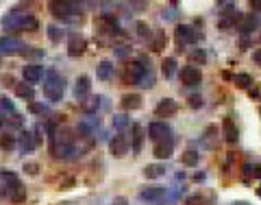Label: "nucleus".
I'll return each mask as SVG.
<instances>
[{
    "label": "nucleus",
    "mask_w": 261,
    "mask_h": 205,
    "mask_svg": "<svg viewBox=\"0 0 261 205\" xmlns=\"http://www.w3.org/2000/svg\"><path fill=\"white\" fill-rule=\"evenodd\" d=\"M89 90H91L89 77H87V74H81V77L76 79V85H74V96H76V98H85V96L89 94Z\"/></svg>",
    "instance_id": "aec40b11"
},
{
    "label": "nucleus",
    "mask_w": 261,
    "mask_h": 205,
    "mask_svg": "<svg viewBox=\"0 0 261 205\" xmlns=\"http://www.w3.org/2000/svg\"><path fill=\"white\" fill-rule=\"evenodd\" d=\"M257 196H261V188H259V190H257Z\"/></svg>",
    "instance_id": "49530a36"
},
{
    "label": "nucleus",
    "mask_w": 261,
    "mask_h": 205,
    "mask_svg": "<svg viewBox=\"0 0 261 205\" xmlns=\"http://www.w3.org/2000/svg\"><path fill=\"white\" fill-rule=\"evenodd\" d=\"M116 205H126V201L124 199H116Z\"/></svg>",
    "instance_id": "37998d69"
},
{
    "label": "nucleus",
    "mask_w": 261,
    "mask_h": 205,
    "mask_svg": "<svg viewBox=\"0 0 261 205\" xmlns=\"http://www.w3.org/2000/svg\"><path fill=\"white\" fill-rule=\"evenodd\" d=\"M144 174H146V179H159L165 174V166L161 164H148L146 168H144Z\"/></svg>",
    "instance_id": "b1692460"
},
{
    "label": "nucleus",
    "mask_w": 261,
    "mask_h": 205,
    "mask_svg": "<svg viewBox=\"0 0 261 205\" xmlns=\"http://www.w3.org/2000/svg\"><path fill=\"white\" fill-rule=\"evenodd\" d=\"M137 29H139V35H142V37H146V35H150V29H148V26L144 24V22H137Z\"/></svg>",
    "instance_id": "58836bf2"
},
{
    "label": "nucleus",
    "mask_w": 261,
    "mask_h": 205,
    "mask_svg": "<svg viewBox=\"0 0 261 205\" xmlns=\"http://www.w3.org/2000/svg\"><path fill=\"white\" fill-rule=\"evenodd\" d=\"M165 44H168V37H165V33H157L155 39H152V50H163Z\"/></svg>",
    "instance_id": "473e14b6"
},
{
    "label": "nucleus",
    "mask_w": 261,
    "mask_h": 205,
    "mask_svg": "<svg viewBox=\"0 0 261 205\" xmlns=\"http://www.w3.org/2000/svg\"><path fill=\"white\" fill-rule=\"evenodd\" d=\"M0 52H2V55H17V52L24 55L26 46L15 37H0Z\"/></svg>",
    "instance_id": "1a4fd4ad"
},
{
    "label": "nucleus",
    "mask_w": 261,
    "mask_h": 205,
    "mask_svg": "<svg viewBox=\"0 0 261 205\" xmlns=\"http://www.w3.org/2000/svg\"><path fill=\"white\" fill-rule=\"evenodd\" d=\"M174 70H176V59L174 57H165L163 61H161V72H163L165 79L174 77Z\"/></svg>",
    "instance_id": "393cba45"
},
{
    "label": "nucleus",
    "mask_w": 261,
    "mask_h": 205,
    "mask_svg": "<svg viewBox=\"0 0 261 205\" xmlns=\"http://www.w3.org/2000/svg\"><path fill=\"white\" fill-rule=\"evenodd\" d=\"M200 146L207 148V151H213L218 146V126L216 125H207L203 131V138H200Z\"/></svg>",
    "instance_id": "ddd939ff"
},
{
    "label": "nucleus",
    "mask_w": 261,
    "mask_h": 205,
    "mask_svg": "<svg viewBox=\"0 0 261 205\" xmlns=\"http://www.w3.org/2000/svg\"><path fill=\"white\" fill-rule=\"evenodd\" d=\"M233 205H248V203H246V201H235Z\"/></svg>",
    "instance_id": "a18cd8bd"
},
{
    "label": "nucleus",
    "mask_w": 261,
    "mask_h": 205,
    "mask_svg": "<svg viewBox=\"0 0 261 205\" xmlns=\"http://www.w3.org/2000/svg\"><path fill=\"white\" fill-rule=\"evenodd\" d=\"M130 133H133L130 135V138H133V153L137 155V153L142 151V144H144V126L135 122V125L130 126Z\"/></svg>",
    "instance_id": "412c9836"
},
{
    "label": "nucleus",
    "mask_w": 261,
    "mask_h": 205,
    "mask_svg": "<svg viewBox=\"0 0 261 205\" xmlns=\"http://www.w3.org/2000/svg\"><path fill=\"white\" fill-rule=\"evenodd\" d=\"M22 77H24V81L30 83V85H33V83H39L44 77V68L39 63H29L22 70Z\"/></svg>",
    "instance_id": "dca6fc26"
},
{
    "label": "nucleus",
    "mask_w": 261,
    "mask_h": 205,
    "mask_svg": "<svg viewBox=\"0 0 261 205\" xmlns=\"http://www.w3.org/2000/svg\"><path fill=\"white\" fill-rule=\"evenodd\" d=\"M257 24H259V17L257 16H246V17H242V33H250V31H255L257 29Z\"/></svg>",
    "instance_id": "c85d7f7f"
},
{
    "label": "nucleus",
    "mask_w": 261,
    "mask_h": 205,
    "mask_svg": "<svg viewBox=\"0 0 261 205\" xmlns=\"http://www.w3.org/2000/svg\"><path fill=\"white\" fill-rule=\"evenodd\" d=\"M252 61H255V63H259V65H261V48H257V50L252 52Z\"/></svg>",
    "instance_id": "79ce46f5"
},
{
    "label": "nucleus",
    "mask_w": 261,
    "mask_h": 205,
    "mask_svg": "<svg viewBox=\"0 0 261 205\" xmlns=\"http://www.w3.org/2000/svg\"><path fill=\"white\" fill-rule=\"evenodd\" d=\"M198 157H200V153H196V151H185L183 153V157H181V161L185 166H196L198 164Z\"/></svg>",
    "instance_id": "7c9ffc66"
},
{
    "label": "nucleus",
    "mask_w": 261,
    "mask_h": 205,
    "mask_svg": "<svg viewBox=\"0 0 261 205\" xmlns=\"http://www.w3.org/2000/svg\"><path fill=\"white\" fill-rule=\"evenodd\" d=\"M48 9L52 16L61 17V20H74V13H76V4L72 0H50Z\"/></svg>",
    "instance_id": "39448f33"
},
{
    "label": "nucleus",
    "mask_w": 261,
    "mask_h": 205,
    "mask_svg": "<svg viewBox=\"0 0 261 205\" xmlns=\"http://www.w3.org/2000/svg\"><path fill=\"white\" fill-rule=\"evenodd\" d=\"M239 20H242V13H239L237 9H229V11H224L222 17L218 20V26H220V29H231V26H235Z\"/></svg>",
    "instance_id": "f3484780"
},
{
    "label": "nucleus",
    "mask_w": 261,
    "mask_h": 205,
    "mask_svg": "<svg viewBox=\"0 0 261 205\" xmlns=\"http://www.w3.org/2000/svg\"><path fill=\"white\" fill-rule=\"evenodd\" d=\"M109 151H111L113 157H124L129 153V140H126V135L122 133L113 135V140L109 142Z\"/></svg>",
    "instance_id": "9d476101"
},
{
    "label": "nucleus",
    "mask_w": 261,
    "mask_h": 205,
    "mask_svg": "<svg viewBox=\"0 0 261 205\" xmlns=\"http://www.w3.org/2000/svg\"><path fill=\"white\" fill-rule=\"evenodd\" d=\"M48 37H50L52 42H59V39L63 37V31H59L57 26H48Z\"/></svg>",
    "instance_id": "f704fd0d"
},
{
    "label": "nucleus",
    "mask_w": 261,
    "mask_h": 205,
    "mask_svg": "<svg viewBox=\"0 0 261 205\" xmlns=\"http://www.w3.org/2000/svg\"><path fill=\"white\" fill-rule=\"evenodd\" d=\"M204 59H207L204 50H194V52H191V61H200V63H203Z\"/></svg>",
    "instance_id": "4c0bfd02"
},
{
    "label": "nucleus",
    "mask_w": 261,
    "mask_h": 205,
    "mask_svg": "<svg viewBox=\"0 0 261 205\" xmlns=\"http://www.w3.org/2000/svg\"><path fill=\"white\" fill-rule=\"evenodd\" d=\"M20 148L24 153H30V151H35V148L39 146V138L35 133H30V131H24V133L20 135Z\"/></svg>",
    "instance_id": "6ab92c4d"
},
{
    "label": "nucleus",
    "mask_w": 261,
    "mask_h": 205,
    "mask_svg": "<svg viewBox=\"0 0 261 205\" xmlns=\"http://www.w3.org/2000/svg\"><path fill=\"white\" fill-rule=\"evenodd\" d=\"M85 48H87V42H85V37H83V35L72 33V35L68 37V55H70V57L83 55V52H85Z\"/></svg>",
    "instance_id": "9b49d317"
},
{
    "label": "nucleus",
    "mask_w": 261,
    "mask_h": 205,
    "mask_svg": "<svg viewBox=\"0 0 261 205\" xmlns=\"http://www.w3.org/2000/svg\"><path fill=\"white\" fill-rule=\"evenodd\" d=\"M15 94L20 96V98H24V100H33L35 98V92H33V85L30 83H17L15 85Z\"/></svg>",
    "instance_id": "5701e85b"
},
{
    "label": "nucleus",
    "mask_w": 261,
    "mask_h": 205,
    "mask_svg": "<svg viewBox=\"0 0 261 205\" xmlns=\"http://www.w3.org/2000/svg\"><path fill=\"white\" fill-rule=\"evenodd\" d=\"M126 125H129L126 116H113V126H116V129H124Z\"/></svg>",
    "instance_id": "c9c22d12"
},
{
    "label": "nucleus",
    "mask_w": 261,
    "mask_h": 205,
    "mask_svg": "<svg viewBox=\"0 0 261 205\" xmlns=\"http://www.w3.org/2000/svg\"><path fill=\"white\" fill-rule=\"evenodd\" d=\"M185 205H209V201L204 199V196H200V194H194V196H189V199L185 201Z\"/></svg>",
    "instance_id": "72a5a7b5"
},
{
    "label": "nucleus",
    "mask_w": 261,
    "mask_h": 205,
    "mask_svg": "<svg viewBox=\"0 0 261 205\" xmlns=\"http://www.w3.org/2000/svg\"><path fill=\"white\" fill-rule=\"evenodd\" d=\"M189 105H191V107H200V105H203V98H200V96H191Z\"/></svg>",
    "instance_id": "a19ab883"
},
{
    "label": "nucleus",
    "mask_w": 261,
    "mask_h": 205,
    "mask_svg": "<svg viewBox=\"0 0 261 205\" xmlns=\"http://www.w3.org/2000/svg\"><path fill=\"white\" fill-rule=\"evenodd\" d=\"M203 81V72L196 65H185L181 70V83L183 85H198Z\"/></svg>",
    "instance_id": "4468645a"
},
{
    "label": "nucleus",
    "mask_w": 261,
    "mask_h": 205,
    "mask_svg": "<svg viewBox=\"0 0 261 205\" xmlns=\"http://www.w3.org/2000/svg\"><path fill=\"white\" fill-rule=\"evenodd\" d=\"M222 135H224V140H226L229 144H235V142H237L239 131H237V126H235V122L231 120V118H224V120H222Z\"/></svg>",
    "instance_id": "a211bd4d"
},
{
    "label": "nucleus",
    "mask_w": 261,
    "mask_h": 205,
    "mask_svg": "<svg viewBox=\"0 0 261 205\" xmlns=\"http://www.w3.org/2000/svg\"><path fill=\"white\" fill-rule=\"evenodd\" d=\"M120 105H122V109H139L142 107V96L139 94H124L122 96V100H120Z\"/></svg>",
    "instance_id": "4be33fe9"
},
{
    "label": "nucleus",
    "mask_w": 261,
    "mask_h": 205,
    "mask_svg": "<svg viewBox=\"0 0 261 205\" xmlns=\"http://www.w3.org/2000/svg\"><path fill=\"white\" fill-rule=\"evenodd\" d=\"M139 199L148 203H161L165 199V188L163 186H146L139 192Z\"/></svg>",
    "instance_id": "6e6552de"
},
{
    "label": "nucleus",
    "mask_w": 261,
    "mask_h": 205,
    "mask_svg": "<svg viewBox=\"0 0 261 205\" xmlns=\"http://www.w3.org/2000/svg\"><path fill=\"white\" fill-rule=\"evenodd\" d=\"M63 92H65L63 77L59 72H55V70H48L46 77H44V96L48 100H52V103H57V100H61Z\"/></svg>",
    "instance_id": "20e7f679"
},
{
    "label": "nucleus",
    "mask_w": 261,
    "mask_h": 205,
    "mask_svg": "<svg viewBox=\"0 0 261 205\" xmlns=\"http://www.w3.org/2000/svg\"><path fill=\"white\" fill-rule=\"evenodd\" d=\"M248 4H250L252 11H259L261 13V0H248Z\"/></svg>",
    "instance_id": "ea45409f"
},
{
    "label": "nucleus",
    "mask_w": 261,
    "mask_h": 205,
    "mask_svg": "<svg viewBox=\"0 0 261 205\" xmlns=\"http://www.w3.org/2000/svg\"><path fill=\"white\" fill-rule=\"evenodd\" d=\"M174 39H176L178 46L196 44V39H198V31H194V26H189V24H178L176 31H174Z\"/></svg>",
    "instance_id": "423d86ee"
},
{
    "label": "nucleus",
    "mask_w": 261,
    "mask_h": 205,
    "mask_svg": "<svg viewBox=\"0 0 261 205\" xmlns=\"http://www.w3.org/2000/svg\"><path fill=\"white\" fill-rule=\"evenodd\" d=\"M9 201H13V203H22V201H26V188L22 186V183H17V186L9 192Z\"/></svg>",
    "instance_id": "bb28decb"
},
{
    "label": "nucleus",
    "mask_w": 261,
    "mask_h": 205,
    "mask_svg": "<svg viewBox=\"0 0 261 205\" xmlns=\"http://www.w3.org/2000/svg\"><path fill=\"white\" fill-rule=\"evenodd\" d=\"M98 107H100V96H91V98H87L81 103V109L85 113H94Z\"/></svg>",
    "instance_id": "c756f323"
},
{
    "label": "nucleus",
    "mask_w": 261,
    "mask_h": 205,
    "mask_svg": "<svg viewBox=\"0 0 261 205\" xmlns=\"http://www.w3.org/2000/svg\"><path fill=\"white\" fill-rule=\"evenodd\" d=\"M176 111H178V105H176V100H172V98H163L155 107V116L157 118H170V116H174Z\"/></svg>",
    "instance_id": "2eb2a0df"
},
{
    "label": "nucleus",
    "mask_w": 261,
    "mask_h": 205,
    "mask_svg": "<svg viewBox=\"0 0 261 205\" xmlns=\"http://www.w3.org/2000/svg\"><path fill=\"white\" fill-rule=\"evenodd\" d=\"M24 173H26V174H30V177H35V174L39 173V166H37V164H33V161H29V164H24Z\"/></svg>",
    "instance_id": "e433bc0d"
},
{
    "label": "nucleus",
    "mask_w": 261,
    "mask_h": 205,
    "mask_svg": "<svg viewBox=\"0 0 261 205\" xmlns=\"http://www.w3.org/2000/svg\"><path fill=\"white\" fill-rule=\"evenodd\" d=\"M255 174H257V177H261V166H257V168H255Z\"/></svg>",
    "instance_id": "c03bdc74"
},
{
    "label": "nucleus",
    "mask_w": 261,
    "mask_h": 205,
    "mask_svg": "<svg viewBox=\"0 0 261 205\" xmlns=\"http://www.w3.org/2000/svg\"><path fill=\"white\" fill-rule=\"evenodd\" d=\"M15 144H17L15 135H11V133H2V135H0V148H2L4 153H11L13 148H15Z\"/></svg>",
    "instance_id": "a878e982"
},
{
    "label": "nucleus",
    "mask_w": 261,
    "mask_h": 205,
    "mask_svg": "<svg viewBox=\"0 0 261 205\" xmlns=\"http://www.w3.org/2000/svg\"><path fill=\"white\" fill-rule=\"evenodd\" d=\"M129 77L133 83L142 87H152L155 85V77L150 72V63H146V59H137V61H130L129 63Z\"/></svg>",
    "instance_id": "f03ea898"
},
{
    "label": "nucleus",
    "mask_w": 261,
    "mask_h": 205,
    "mask_svg": "<svg viewBox=\"0 0 261 205\" xmlns=\"http://www.w3.org/2000/svg\"><path fill=\"white\" fill-rule=\"evenodd\" d=\"M50 151L55 157H70L74 153V135L68 129H52L50 133Z\"/></svg>",
    "instance_id": "f257e3e1"
},
{
    "label": "nucleus",
    "mask_w": 261,
    "mask_h": 205,
    "mask_svg": "<svg viewBox=\"0 0 261 205\" xmlns=\"http://www.w3.org/2000/svg\"><path fill=\"white\" fill-rule=\"evenodd\" d=\"M2 26L7 31H37L39 22L30 13H9L2 17Z\"/></svg>",
    "instance_id": "7ed1b4c3"
},
{
    "label": "nucleus",
    "mask_w": 261,
    "mask_h": 205,
    "mask_svg": "<svg viewBox=\"0 0 261 205\" xmlns=\"http://www.w3.org/2000/svg\"><path fill=\"white\" fill-rule=\"evenodd\" d=\"M152 153H155L157 159H170V157H172V153H174V138L170 135V138L155 142V146H152Z\"/></svg>",
    "instance_id": "0eeeda50"
},
{
    "label": "nucleus",
    "mask_w": 261,
    "mask_h": 205,
    "mask_svg": "<svg viewBox=\"0 0 261 205\" xmlns=\"http://www.w3.org/2000/svg\"><path fill=\"white\" fill-rule=\"evenodd\" d=\"M172 135V131H170V126L165 125V122H150V126H148V138L152 140V142H159V140H165Z\"/></svg>",
    "instance_id": "f8f14e48"
},
{
    "label": "nucleus",
    "mask_w": 261,
    "mask_h": 205,
    "mask_svg": "<svg viewBox=\"0 0 261 205\" xmlns=\"http://www.w3.org/2000/svg\"><path fill=\"white\" fill-rule=\"evenodd\" d=\"M233 83L237 87H250V83H252V79H250V74H233Z\"/></svg>",
    "instance_id": "2f4dec72"
},
{
    "label": "nucleus",
    "mask_w": 261,
    "mask_h": 205,
    "mask_svg": "<svg viewBox=\"0 0 261 205\" xmlns=\"http://www.w3.org/2000/svg\"><path fill=\"white\" fill-rule=\"evenodd\" d=\"M111 77H113V63H111V61H100V65H98V79L109 81Z\"/></svg>",
    "instance_id": "cd10ccee"
}]
</instances>
